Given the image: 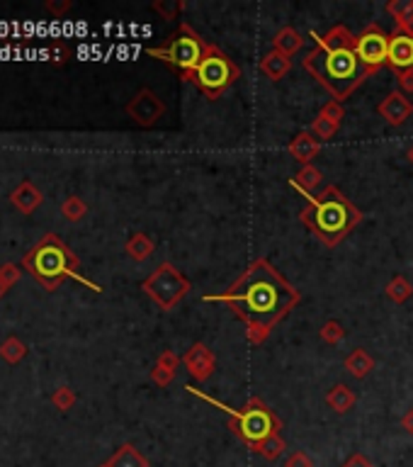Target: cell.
I'll list each match as a JSON object with an SVG mask.
<instances>
[{"label": "cell", "mask_w": 413, "mask_h": 467, "mask_svg": "<svg viewBox=\"0 0 413 467\" xmlns=\"http://www.w3.org/2000/svg\"><path fill=\"white\" fill-rule=\"evenodd\" d=\"M343 467H375V465H372L370 460L365 458V455H360V453H357V455H352V458L347 460V463H345Z\"/></svg>", "instance_id": "34"}, {"label": "cell", "mask_w": 413, "mask_h": 467, "mask_svg": "<svg viewBox=\"0 0 413 467\" xmlns=\"http://www.w3.org/2000/svg\"><path fill=\"white\" fill-rule=\"evenodd\" d=\"M127 112L139 124H153L165 112V108H163L161 100L153 96L151 91H146V88H144V91L137 93V98H134L132 103L127 105Z\"/></svg>", "instance_id": "11"}, {"label": "cell", "mask_w": 413, "mask_h": 467, "mask_svg": "<svg viewBox=\"0 0 413 467\" xmlns=\"http://www.w3.org/2000/svg\"><path fill=\"white\" fill-rule=\"evenodd\" d=\"M411 112H413V105L397 91L389 93L385 98V103L380 105V115L385 117L389 124H394V127H399V124H404L409 120Z\"/></svg>", "instance_id": "12"}, {"label": "cell", "mask_w": 413, "mask_h": 467, "mask_svg": "<svg viewBox=\"0 0 413 467\" xmlns=\"http://www.w3.org/2000/svg\"><path fill=\"white\" fill-rule=\"evenodd\" d=\"M185 363L197 380H206L211 375V370H214V356H211V351L204 344L192 346V351L185 356Z\"/></svg>", "instance_id": "13"}, {"label": "cell", "mask_w": 413, "mask_h": 467, "mask_svg": "<svg viewBox=\"0 0 413 467\" xmlns=\"http://www.w3.org/2000/svg\"><path fill=\"white\" fill-rule=\"evenodd\" d=\"M399 81H401V86H404L406 91H413V71H411V73H404Z\"/></svg>", "instance_id": "36"}, {"label": "cell", "mask_w": 413, "mask_h": 467, "mask_svg": "<svg viewBox=\"0 0 413 467\" xmlns=\"http://www.w3.org/2000/svg\"><path fill=\"white\" fill-rule=\"evenodd\" d=\"M25 265L27 270H32V275L37 277L39 282H44L46 287H56L61 282V277L73 275L75 280L85 282V285L95 287L93 282H88L85 277H80L75 273V258L70 256V251L56 236H46L41 239L37 246L25 256ZM100 289V287H95Z\"/></svg>", "instance_id": "4"}, {"label": "cell", "mask_w": 413, "mask_h": 467, "mask_svg": "<svg viewBox=\"0 0 413 467\" xmlns=\"http://www.w3.org/2000/svg\"><path fill=\"white\" fill-rule=\"evenodd\" d=\"M387 63L397 73H411L413 71V32L399 27L397 32L389 37V56Z\"/></svg>", "instance_id": "10"}, {"label": "cell", "mask_w": 413, "mask_h": 467, "mask_svg": "<svg viewBox=\"0 0 413 467\" xmlns=\"http://www.w3.org/2000/svg\"><path fill=\"white\" fill-rule=\"evenodd\" d=\"M144 289L149 292V297L153 302H158V307L170 309V307L178 302V299H182V294L190 289V282H187L170 263H163L161 268L144 282Z\"/></svg>", "instance_id": "8"}, {"label": "cell", "mask_w": 413, "mask_h": 467, "mask_svg": "<svg viewBox=\"0 0 413 467\" xmlns=\"http://www.w3.org/2000/svg\"><path fill=\"white\" fill-rule=\"evenodd\" d=\"M178 356L175 353H170V351H165L161 358H158V368H163V370H168V372H175L178 370Z\"/></svg>", "instance_id": "30"}, {"label": "cell", "mask_w": 413, "mask_h": 467, "mask_svg": "<svg viewBox=\"0 0 413 467\" xmlns=\"http://www.w3.org/2000/svg\"><path fill=\"white\" fill-rule=\"evenodd\" d=\"M287 68H289V58L285 54H280V51H273V54L265 56V61H263V71L273 81L282 78V76L287 73Z\"/></svg>", "instance_id": "20"}, {"label": "cell", "mask_w": 413, "mask_h": 467, "mask_svg": "<svg viewBox=\"0 0 413 467\" xmlns=\"http://www.w3.org/2000/svg\"><path fill=\"white\" fill-rule=\"evenodd\" d=\"M206 46L202 44V39L192 32L187 25L180 27V32L175 34L173 39L165 46H158V49H149L151 56H158L163 61H168L170 66L180 68V71H194L202 61Z\"/></svg>", "instance_id": "7"}, {"label": "cell", "mask_w": 413, "mask_h": 467, "mask_svg": "<svg viewBox=\"0 0 413 467\" xmlns=\"http://www.w3.org/2000/svg\"><path fill=\"white\" fill-rule=\"evenodd\" d=\"M302 44H304V39L299 37V32H294L292 27H285L280 34L275 37V49L280 51V54H294V51H299L302 49Z\"/></svg>", "instance_id": "17"}, {"label": "cell", "mask_w": 413, "mask_h": 467, "mask_svg": "<svg viewBox=\"0 0 413 467\" xmlns=\"http://www.w3.org/2000/svg\"><path fill=\"white\" fill-rule=\"evenodd\" d=\"M231 304L248 324L253 341H263L268 331L297 304L299 292L268 261H256L236 285L224 294H211L206 302Z\"/></svg>", "instance_id": "1"}, {"label": "cell", "mask_w": 413, "mask_h": 467, "mask_svg": "<svg viewBox=\"0 0 413 467\" xmlns=\"http://www.w3.org/2000/svg\"><path fill=\"white\" fill-rule=\"evenodd\" d=\"M326 401H328V406L333 411L345 414L352 404H355V394H352L345 385H338L335 389H330V394H328Z\"/></svg>", "instance_id": "18"}, {"label": "cell", "mask_w": 413, "mask_h": 467, "mask_svg": "<svg viewBox=\"0 0 413 467\" xmlns=\"http://www.w3.org/2000/svg\"><path fill=\"white\" fill-rule=\"evenodd\" d=\"M355 54L360 58L365 68L370 71H377L382 63H387V56H389V37L382 32V27L372 25L367 27L365 32H360L355 37Z\"/></svg>", "instance_id": "9"}, {"label": "cell", "mask_w": 413, "mask_h": 467, "mask_svg": "<svg viewBox=\"0 0 413 467\" xmlns=\"http://www.w3.org/2000/svg\"><path fill=\"white\" fill-rule=\"evenodd\" d=\"M25 353H27V348L20 339H8L0 346V356H3V360H8V363H20V360L25 358Z\"/></svg>", "instance_id": "23"}, {"label": "cell", "mask_w": 413, "mask_h": 467, "mask_svg": "<svg viewBox=\"0 0 413 467\" xmlns=\"http://www.w3.org/2000/svg\"><path fill=\"white\" fill-rule=\"evenodd\" d=\"M321 112H323V115H326V117H330V120H333V122H338V124H340V117H343V110H340L338 105L330 103V105H326V108H323Z\"/></svg>", "instance_id": "33"}, {"label": "cell", "mask_w": 413, "mask_h": 467, "mask_svg": "<svg viewBox=\"0 0 413 467\" xmlns=\"http://www.w3.org/2000/svg\"><path fill=\"white\" fill-rule=\"evenodd\" d=\"M285 467H314V465H311V460H309V455H306V453H294L292 458L287 460Z\"/></svg>", "instance_id": "31"}, {"label": "cell", "mask_w": 413, "mask_h": 467, "mask_svg": "<svg viewBox=\"0 0 413 467\" xmlns=\"http://www.w3.org/2000/svg\"><path fill=\"white\" fill-rule=\"evenodd\" d=\"M110 467H149V460L141 455L134 446H122L110 458Z\"/></svg>", "instance_id": "15"}, {"label": "cell", "mask_w": 413, "mask_h": 467, "mask_svg": "<svg viewBox=\"0 0 413 467\" xmlns=\"http://www.w3.org/2000/svg\"><path fill=\"white\" fill-rule=\"evenodd\" d=\"M151 251H153V244L146 234H134L132 239L127 241V253L134 258V261H144V258H149Z\"/></svg>", "instance_id": "19"}, {"label": "cell", "mask_w": 413, "mask_h": 467, "mask_svg": "<svg viewBox=\"0 0 413 467\" xmlns=\"http://www.w3.org/2000/svg\"><path fill=\"white\" fill-rule=\"evenodd\" d=\"M309 200V210L304 212V222L326 244H338L343 236L360 222V212L340 195L335 188H328L321 197L302 193Z\"/></svg>", "instance_id": "3"}, {"label": "cell", "mask_w": 413, "mask_h": 467, "mask_svg": "<svg viewBox=\"0 0 413 467\" xmlns=\"http://www.w3.org/2000/svg\"><path fill=\"white\" fill-rule=\"evenodd\" d=\"M5 289H8V287H5V282L0 280V297H3V292H5Z\"/></svg>", "instance_id": "39"}, {"label": "cell", "mask_w": 413, "mask_h": 467, "mask_svg": "<svg viewBox=\"0 0 413 467\" xmlns=\"http://www.w3.org/2000/svg\"><path fill=\"white\" fill-rule=\"evenodd\" d=\"M10 200H13V205L17 207V210L25 212V215H29V212L39 207L41 193L32 185V183H22V185L17 188L13 195H10Z\"/></svg>", "instance_id": "14"}, {"label": "cell", "mask_w": 413, "mask_h": 467, "mask_svg": "<svg viewBox=\"0 0 413 467\" xmlns=\"http://www.w3.org/2000/svg\"><path fill=\"white\" fill-rule=\"evenodd\" d=\"M100 467H110V465H100Z\"/></svg>", "instance_id": "41"}, {"label": "cell", "mask_w": 413, "mask_h": 467, "mask_svg": "<svg viewBox=\"0 0 413 467\" xmlns=\"http://www.w3.org/2000/svg\"><path fill=\"white\" fill-rule=\"evenodd\" d=\"M409 161L413 163V146H411V151H409Z\"/></svg>", "instance_id": "40"}, {"label": "cell", "mask_w": 413, "mask_h": 467, "mask_svg": "<svg viewBox=\"0 0 413 467\" xmlns=\"http://www.w3.org/2000/svg\"><path fill=\"white\" fill-rule=\"evenodd\" d=\"M70 8V3H54V0H51V3H46V10H49V13H54V15H61L63 10H68Z\"/></svg>", "instance_id": "35"}, {"label": "cell", "mask_w": 413, "mask_h": 467, "mask_svg": "<svg viewBox=\"0 0 413 467\" xmlns=\"http://www.w3.org/2000/svg\"><path fill=\"white\" fill-rule=\"evenodd\" d=\"M318 151V144L316 139L311 137V134H299L297 139L289 144V153H292L294 158H299V161H309V158H314Z\"/></svg>", "instance_id": "16"}, {"label": "cell", "mask_w": 413, "mask_h": 467, "mask_svg": "<svg viewBox=\"0 0 413 467\" xmlns=\"http://www.w3.org/2000/svg\"><path fill=\"white\" fill-rule=\"evenodd\" d=\"M318 183H321V173H318L316 168H311V165H306V168L299 170V175L292 180V185H297L302 193H309L311 188L318 185Z\"/></svg>", "instance_id": "24"}, {"label": "cell", "mask_w": 413, "mask_h": 467, "mask_svg": "<svg viewBox=\"0 0 413 467\" xmlns=\"http://www.w3.org/2000/svg\"><path fill=\"white\" fill-rule=\"evenodd\" d=\"M335 129H338V122H333L330 117H326L321 112V115L316 117V122H314V134L318 139H330L335 134Z\"/></svg>", "instance_id": "26"}, {"label": "cell", "mask_w": 413, "mask_h": 467, "mask_svg": "<svg viewBox=\"0 0 413 467\" xmlns=\"http://www.w3.org/2000/svg\"><path fill=\"white\" fill-rule=\"evenodd\" d=\"M253 451L261 453L265 460H275V458H280L282 451H285V441L275 433V436H270V438H265L263 443H258Z\"/></svg>", "instance_id": "22"}, {"label": "cell", "mask_w": 413, "mask_h": 467, "mask_svg": "<svg viewBox=\"0 0 413 467\" xmlns=\"http://www.w3.org/2000/svg\"><path fill=\"white\" fill-rule=\"evenodd\" d=\"M0 280L5 282V287H10L13 282L20 280V270H17V265H13V263L3 265V268H0Z\"/></svg>", "instance_id": "29"}, {"label": "cell", "mask_w": 413, "mask_h": 467, "mask_svg": "<svg viewBox=\"0 0 413 467\" xmlns=\"http://www.w3.org/2000/svg\"><path fill=\"white\" fill-rule=\"evenodd\" d=\"M404 428L409 431V433L413 436V409H411V411H409V414H406V416H404Z\"/></svg>", "instance_id": "38"}, {"label": "cell", "mask_w": 413, "mask_h": 467, "mask_svg": "<svg viewBox=\"0 0 413 467\" xmlns=\"http://www.w3.org/2000/svg\"><path fill=\"white\" fill-rule=\"evenodd\" d=\"M185 389H190L194 397L209 401V404H214V406H219V409L226 411L229 416L234 419V431H239V436L251 448H256L258 443H263L265 438H270V436L277 433V426H280V421H277L273 414L265 409V406L258 399H253L244 411H236V409H231V406L221 404V401L206 397V394H202L199 389H194V387H185Z\"/></svg>", "instance_id": "5"}, {"label": "cell", "mask_w": 413, "mask_h": 467, "mask_svg": "<svg viewBox=\"0 0 413 467\" xmlns=\"http://www.w3.org/2000/svg\"><path fill=\"white\" fill-rule=\"evenodd\" d=\"M51 401H54L56 409L66 411V409H70V406L75 404V394L70 392L68 387H61V389H56V394H54V397H51Z\"/></svg>", "instance_id": "28"}, {"label": "cell", "mask_w": 413, "mask_h": 467, "mask_svg": "<svg viewBox=\"0 0 413 467\" xmlns=\"http://www.w3.org/2000/svg\"><path fill=\"white\" fill-rule=\"evenodd\" d=\"M387 292H389V297H392L394 302H404L406 297H411L413 287L409 285V282L404 280V277H397V280H392V282H389Z\"/></svg>", "instance_id": "25"}, {"label": "cell", "mask_w": 413, "mask_h": 467, "mask_svg": "<svg viewBox=\"0 0 413 467\" xmlns=\"http://www.w3.org/2000/svg\"><path fill=\"white\" fill-rule=\"evenodd\" d=\"M323 339H326V341H340V339H343V331H340L338 324H326V327H323Z\"/></svg>", "instance_id": "32"}, {"label": "cell", "mask_w": 413, "mask_h": 467, "mask_svg": "<svg viewBox=\"0 0 413 467\" xmlns=\"http://www.w3.org/2000/svg\"><path fill=\"white\" fill-rule=\"evenodd\" d=\"M316 41L318 49L304 58L306 71H311L338 100L347 98L367 76V68L360 63L352 46L355 41L345 27L330 29L326 37H316Z\"/></svg>", "instance_id": "2"}, {"label": "cell", "mask_w": 413, "mask_h": 467, "mask_svg": "<svg viewBox=\"0 0 413 467\" xmlns=\"http://www.w3.org/2000/svg\"><path fill=\"white\" fill-rule=\"evenodd\" d=\"M239 78V68L234 61L219 49H206L199 66L194 68V83L206 93L209 98H216L226 91L231 83Z\"/></svg>", "instance_id": "6"}, {"label": "cell", "mask_w": 413, "mask_h": 467, "mask_svg": "<svg viewBox=\"0 0 413 467\" xmlns=\"http://www.w3.org/2000/svg\"><path fill=\"white\" fill-rule=\"evenodd\" d=\"M372 365H375V363H372V358L362 351V348H360V351H355L350 358L345 360V368L350 370L355 377H365V375H367V372L372 370Z\"/></svg>", "instance_id": "21"}, {"label": "cell", "mask_w": 413, "mask_h": 467, "mask_svg": "<svg viewBox=\"0 0 413 467\" xmlns=\"http://www.w3.org/2000/svg\"><path fill=\"white\" fill-rule=\"evenodd\" d=\"M156 10H161V13H163L165 17H173L175 5H163V3H156Z\"/></svg>", "instance_id": "37"}, {"label": "cell", "mask_w": 413, "mask_h": 467, "mask_svg": "<svg viewBox=\"0 0 413 467\" xmlns=\"http://www.w3.org/2000/svg\"><path fill=\"white\" fill-rule=\"evenodd\" d=\"M61 212H63V217L70 222H78L83 215H85V202H83L80 197H68L66 202L61 205Z\"/></svg>", "instance_id": "27"}]
</instances>
